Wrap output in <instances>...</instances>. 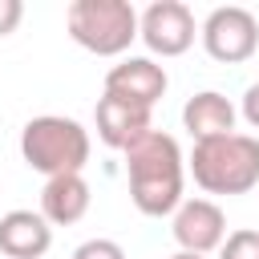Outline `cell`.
<instances>
[{
    "mask_svg": "<svg viewBox=\"0 0 259 259\" xmlns=\"http://www.w3.org/2000/svg\"><path fill=\"white\" fill-rule=\"evenodd\" d=\"M235 121H239V109L231 97H223L219 89H202L194 93L186 105H182V125L194 142H210V138H227L235 134Z\"/></svg>",
    "mask_w": 259,
    "mask_h": 259,
    "instance_id": "10",
    "label": "cell"
},
{
    "mask_svg": "<svg viewBox=\"0 0 259 259\" xmlns=\"http://www.w3.org/2000/svg\"><path fill=\"white\" fill-rule=\"evenodd\" d=\"M121 154H125V174H130L134 206L142 214H150V219L174 214L178 202H182V174H186L178 142L170 134H162V130H150L134 146H125Z\"/></svg>",
    "mask_w": 259,
    "mask_h": 259,
    "instance_id": "1",
    "label": "cell"
},
{
    "mask_svg": "<svg viewBox=\"0 0 259 259\" xmlns=\"http://www.w3.org/2000/svg\"><path fill=\"white\" fill-rule=\"evenodd\" d=\"M219 259H259V231H251V227L231 231L219 247Z\"/></svg>",
    "mask_w": 259,
    "mask_h": 259,
    "instance_id": "13",
    "label": "cell"
},
{
    "mask_svg": "<svg viewBox=\"0 0 259 259\" xmlns=\"http://www.w3.org/2000/svg\"><path fill=\"white\" fill-rule=\"evenodd\" d=\"M65 28L93 57H121L138 40V8L130 0H73Z\"/></svg>",
    "mask_w": 259,
    "mask_h": 259,
    "instance_id": "4",
    "label": "cell"
},
{
    "mask_svg": "<svg viewBox=\"0 0 259 259\" xmlns=\"http://www.w3.org/2000/svg\"><path fill=\"white\" fill-rule=\"evenodd\" d=\"M24 16V4L20 0H0V36H8Z\"/></svg>",
    "mask_w": 259,
    "mask_h": 259,
    "instance_id": "15",
    "label": "cell"
},
{
    "mask_svg": "<svg viewBox=\"0 0 259 259\" xmlns=\"http://www.w3.org/2000/svg\"><path fill=\"white\" fill-rule=\"evenodd\" d=\"M166 85H170V77L154 57H125L105 73V93L121 97L130 105H142V109H154L158 97L166 93Z\"/></svg>",
    "mask_w": 259,
    "mask_h": 259,
    "instance_id": "8",
    "label": "cell"
},
{
    "mask_svg": "<svg viewBox=\"0 0 259 259\" xmlns=\"http://www.w3.org/2000/svg\"><path fill=\"white\" fill-rule=\"evenodd\" d=\"M53 247V227L40 210H8L0 214V251L8 259H40Z\"/></svg>",
    "mask_w": 259,
    "mask_h": 259,
    "instance_id": "11",
    "label": "cell"
},
{
    "mask_svg": "<svg viewBox=\"0 0 259 259\" xmlns=\"http://www.w3.org/2000/svg\"><path fill=\"white\" fill-rule=\"evenodd\" d=\"M89 210V182L81 174H57V178H45V190H40V219L49 227H73L81 223Z\"/></svg>",
    "mask_w": 259,
    "mask_h": 259,
    "instance_id": "12",
    "label": "cell"
},
{
    "mask_svg": "<svg viewBox=\"0 0 259 259\" xmlns=\"http://www.w3.org/2000/svg\"><path fill=\"white\" fill-rule=\"evenodd\" d=\"M138 36L154 57H182L194 45L198 24H194V12L182 0H154L138 16Z\"/></svg>",
    "mask_w": 259,
    "mask_h": 259,
    "instance_id": "6",
    "label": "cell"
},
{
    "mask_svg": "<svg viewBox=\"0 0 259 259\" xmlns=\"http://www.w3.org/2000/svg\"><path fill=\"white\" fill-rule=\"evenodd\" d=\"M93 125H97V138L109 146V150H125L134 146L142 134H150V109L142 105H130L121 97H97V109H93Z\"/></svg>",
    "mask_w": 259,
    "mask_h": 259,
    "instance_id": "9",
    "label": "cell"
},
{
    "mask_svg": "<svg viewBox=\"0 0 259 259\" xmlns=\"http://www.w3.org/2000/svg\"><path fill=\"white\" fill-rule=\"evenodd\" d=\"M20 154L45 178L81 174L85 162H89V130L81 121H73V117L40 113L20 130Z\"/></svg>",
    "mask_w": 259,
    "mask_h": 259,
    "instance_id": "3",
    "label": "cell"
},
{
    "mask_svg": "<svg viewBox=\"0 0 259 259\" xmlns=\"http://www.w3.org/2000/svg\"><path fill=\"white\" fill-rule=\"evenodd\" d=\"M170 231H174V243H178L182 251H190V255H210V251H219L223 239H227V214H223V206L210 202V198H182L178 210H174Z\"/></svg>",
    "mask_w": 259,
    "mask_h": 259,
    "instance_id": "7",
    "label": "cell"
},
{
    "mask_svg": "<svg viewBox=\"0 0 259 259\" xmlns=\"http://www.w3.org/2000/svg\"><path fill=\"white\" fill-rule=\"evenodd\" d=\"M190 174L206 194H247L259 186V138L227 134L210 142H194Z\"/></svg>",
    "mask_w": 259,
    "mask_h": 259,
    "instance_id": "2",
    "label": "cell"
},
{
    "mask_svg": "<svg viewBox=\"0 0 259 259\" xmlns=\"http://www.w3.org/2000/svg\"><path fill=\"white\" fill-rule=\"evenodd\" d=\"M73 259H125V251H121V243H113V239H85V243L73 251Z\"/></svg>",
    "mask_w": 259,
    "mask_h": 259,
    "instance_id": "14",
    "label": "cell"
},
{
    "mask_svg": "<svg viewBox=\"0 0 259 259\" xmlns=\"http://www.w3.org/2000/svg\"><path fill=\"white\" fill-rule=\"evenodd\" d=\"M198 36H202V49H206L214 61H223V65H243V61H251L255 49H259V20H255L247 8H239V4H223V8H214V12L202 20Z\"/></svg>",
    "mask_w": 259,
    "mask_h": 259,
    "instance_id": "5",
    "label": "cell"
},
{
    "mask_svg": "<svg viewBox=\"0 0 259 259\" xmlns=\"http://www.w3.org/2000/svg\"><path fill=\"white\" fill-rule=\"evenodd\" d=\"M170 259H206V255H190V251H178V255H170Z\"/></svg>",
    "mask_w": 259,
    "mask_h": 259,
    "instance_id": "17",
    "label": "cell"
},
{
    "mask_svg": "<svg viewBox=\"0 0 259 259\" xmlns=\"http://www.w3.org/2000/svg\"><path fill=\"white\" fill-rule=\"evenodd\" d=\"M239 113H243V121H247V125H255V130H259V81H255V85H247V93H243V101H239Z\"/></svg>",
    "mask_w": 259,
    "mask_h": 259,
    "instance_id": "16",
    "label": "cell"
}]
</instances>
